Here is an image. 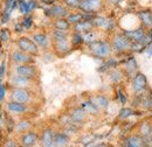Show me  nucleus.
<instances>
[{"label": "nucleus", "instance_id": "nucleus-1", "mask_svg": "<svg viewBox=\"0 0 152 147\" xmlns=\"http://www.w3.org/2000/svg\"><path fill=\"white\" fill-rule=\"evenodd\" d=\"M53 46H54L55 53L58 56L67 55L70 52V42L68 40L67 32L54 31V33H53Z\"/></svg>", "mask_w": 152, "mask_h": 147}, {"label": "nucleus", "instance_id": "nucleus-2", "mask_svg": "<svg viewBox=\"0 0 152 147\" xmlns=\"http://www.w3.org/2000/svg\"><path fill=\"white\" fill-rule=\"evenodd\" d=\"M89 50L96 57L105 58V57L110 56L111 52H113V47H111V43L108 41L95 40L89 43Z\"/></svg>", "mask_w": 152, "mask_h": 147}, {"label": "nucleus", "instance_id": "nucleus-3", "mask_svg": "<svg viewBox=\"0 0 152 147\" xmlns=\"http://www.w3.org/2000/svg\"><path fill=\"white\" fill-rule=\"evenodd\" d=\"M113 50L117 53H126L129 50H132V41L125 35V33H117L114 35L111 41Z\"/></svg>", "mask_w": 152, "mask_h": 147}, {"label": "nucleus", "instance_id": "nucleus-4", "mask_svg": "<svg viewBox=\"0 0 152 147\" xmlns=\"http://www.w3.org/2000/svg\"><path fill=\"white\" fill-rule=\"evenodd\" d=\"M131 88H132V91L136 96L145 95V92L148 91V88H149V83H148L146 76L143 73H140V71H137L132 76Z\"/></svg>", "mask_w": 152, "mask_h": 147}, {"label": "nucleus", "instance_id": "nucleus-5", "mask_svg": "<svg viewBox=\"0 0 152 147\" xmlns=\"http://www.w3.org/2000/svg\"><path fill=\"white\" fill-rule=\"evenodd\" d=\"M137 133L140 134L144 139L145 146L152 147V122L149 119H144L138 124Z\"/></svg>", "mask_w": 152, "mask_h": 147}, {"label": "nucleus", "instance_id": "nucleus-6", "mask_svg": "<svg viewBox=\"0 0 152 147\" xmlns=\"http://www.w3.org/2000/svg\"><path fill=\"white\" fill-rule=\"evenodd\" d=\"M103 4H104L103 0H82L80 2L78 9L82 11L83 13L94 14L103 8Z\"/></svg>", "mask_w": 152, "mask_h": 147}, {"label": "nucleus", "instance_id": "nucleus-7", "mask_svg": "<svg viewBox=\"0 0 152 147\" xmlns=\"http://www.w3.org/2000/svg\"><path fill=\"white\" fill-rule=\"evenodd\" d=\"M18 47L20 50L29 54L32 56H35L39 54L38 44L34 42V40H31L29 37L22 36L18 40Z\"/></svg>", "mask_w": 152, "mask_h": 147}, {"label": "nucleus", "instance_id": "nucleus-8", "mask_svg": "<svg viewBox=\"0 0 152 147\" xmlns=\"http://www.w3.org/2000/svg\"><path fill=\"white\" fill-rule=\"evenodd\" d=\"M17 75H20L22 77H26L28 79H33L37 77V68L32 64H20L19 67H17L15 69Z\"/></svg>", "mask_w": 152, "mask_h": 147}, {"label": "nucleus", "instance_id": "nucleus-9", "mask_svg": "<svg viewBox=\"0 0 152 147\" xmlns=\"http://www.w3.org/2000/svg\"><path fill=\"white\" fill-rule=\"evenodd\" d=\"M137 17L140 20L142 26H144L146 29H152V9L143 8L137 12Z\"/></svg>", "mask_w": 152, "mask_h": 147}, {"label": "nucleus", "instance_id": "nucleus-10", "mask_svg": "<svg viewBox=\"0 0 152 147\" xmlns=\"http://www.w3.org/2000/svg\"><path fill=\"white\" fill-rule=\"evenodd\" d=\"M48 14L54 19H61V18H67L69 15V12H68L67 6H63V5H53L50 7V9H48Z\"/></svg>", "mask_w": 152, "mask_h": 147}, {"label": "nucleus", "instance_id": "nucleus-11", "mask_svg": "<svg viewBox=\"0 0 152 147\" xmlns=\"http://www.w3.org/2000/svg\"><path fill=\"white\" fill-rule=\"evenodd\" d=\"M12 98H13L14 102L26 104L29 100L31 95H29L28 90H26L25 88H15L12 91Z\"/></svg>", "mask_w": 152, "mask_h": 147}, {"label": "nucleus", "instance_id": "nucleus-12", "mask_svg": "<svg viewBox=\"0 0 152 147\" xmlns=\"http://www.w3.org/2000/svg\"><path fill=\"white\" fill-rule=\"evenodd\" d=\"M12 58L13 61H15L17 63H20V64H31L33 62V58H32V55L22 52V50H15L12 53Z\"/></svg>", "mask_w": 152, "mask_h": 147}, {"label": "nucleus", "instance_id": "nucleus-13", "mask_svg": "<svg viewBox=\"0 0 152 147\" xmlns=\"http://www.w3.org/2000/svg\"><path fill=\"white\" fill-rule=\"evenodd\" d=\"M20 143L23 147H33L37 143H38V134L35 132H27L25 134H22Z\"/></svg>", "mask_w": 152, "mask_h": 147}, {"label": "nucleus", "instance_id": "nucleus-14", "mask_svg": "<svg viewBox=\"0 0 152 147\" xmlns=\"http://www.w3.org/2000/svg\"><path fill=\"white\" fill-rule=\"evenodd\" d=\"M94 27H95V26H94V23H93V19H91V20L84 19V20L80 21L78 23L74 25L75 32L76 33H80V34H81V33H90Z\"/></svg>", "mask_w": 152, "mask_h": 147}, {"label": "nucleus", "instance_id": "nucleus-15", "mask_svg": "<svg viewBox=\"0 0 152 147\" xmlns=\"http://www.w3.org/2000/svg\"><path fill=\"white\" fill-rule=\"evenodd\" d=\"M125 146L126 147H146L144 139L140 134L136 133V134H131L125 139Z\"/></svg>", "mask_w": 152, "mask_h": 147}, {"label": "nucleus", "instance_id": "nucleus-16", "mask_svg": "<svg viewBox=\"0 0 152 147\" xmlns=\"http://www.w3.org/2000/svg\"><path fill=\"white\" fill-rule=\"evenodd\" d=\"M41 143L43 147H55L54 143V132L50 129L43 130L41 135Z\"/></svg>", "mask_w": 152, "mask_h": 147}, {"label": "nucleus", "instance_id": "nucleus-17", "mask_svg": "<svg viewBox=\"0 0 152 147\" xmlns=\"http://www.w3.org/2000/svg\"><path fill=\"white\" fill-rule=\"evenodd\" d=\"M93 23L95 27L98 28H102L104 31H110L113 27H114V22L111 20L107 18H103V17H96L93 18Z\"/></svg>", "mask_w": 152, "mask_h": 147}, {"label": "nucleus", "instance_id": "nucleus-18", "mask_svg": "<svg viewBox=\"0 0 152 147\" xmlns=\"http://www.w3.org/2000/svg\"><path fill=\"white\" fill-rule=\"evenodd\" d=\"M87 116H88V113L84 111V109L82 106L75 108L74 110L70 112V117H72L74 123H82V122H84Z\"/></svg>", "mask_w": 152, "mask_h": 147}, {"label": "nucleus", "instance_id": "nucleus-19", "mask_svg": "<svg viewBox=\"0 0 152 147\" xmlns=\"http://www.w3.org/2000/svg\"><path fill=\"white\" fill-rule=\"evenodd\" d=\"M53 26L55 28V31H61V32H68L70 28V22L67 20V18L55 19L53 21Z\"/></svg>", "mask_w": 152, "mask_h": 147}, {"label": "nucleus", "instance_id": "nucleus-20", "mask_svg": "<svg viewBox=\"0 0 152 147\" xmlns=\"http://www.w3.org/2000/svg\"><path fill=\"white\" fill-rule=\"evenodd\" d=\"M90 100L95 104L99 110L107 109V108L109 106V99H108V97H105V96H103V95H97V96H94Z\"/></svg>", "mask_w": 152, "mask_h": 147}, {"label": "nucleus", "instance_id": "nucleus-21", "mask_svg": "<svg viewBox=\"0 0 152 147\" xmlns=\"http://www.w3.org/2000/svg\"><path fill=\"white\" fill-rule=\"evenodd\" d=\"M138 65H137V62H136V60L134 58H129L125 63H124V70L126 71V75H129V76H133L134 74L138 71V68H137Z\"/></svg>", "mask_w": 152, "mask_h": 147}, {"label": "nucleus", "instance_id": "nucleus-22", "mask_svg": "<svg viewBox=\"0 0 152 147\" xmlns=\"http://www.w3.org/2000/svg\"><path fill=\"white\" fill-rule=\"evenodd\" d=\"M33 40H34V42L38 46L42 47V48H47L49 46V39H48V36L45 33H37V34H34L33 35Z\"/></svg>", "mask_w": 152, "mask_h": 147}, {"label": "nucleus", "instance_id": "nucleus-23", "mask_svg": "<svg viewBox=\"0 0 152 147\" xmlns=\"http://www.w3.org/2000/svg\"><path fill=\"white\" fill-rule=\"evenodd\" d=\"M54 143L55 147H66L69 143V138L64 133H56L54 134Z\"/></svg>", "mask_w": 152, "mask_h": 147}, {"label": "nucleus", "instance_id": "nucleus-24", "mask_svg": "<svg viewBox=\"0 0 152 147\" xmlns=\"http://www.w3.org/2000/svg\"><path fill=\"white\" fill-rule=\"evenodd\" d=\"M8 110L11 112H13V113H22V112H25L27 110V108H26V105L23 103H18V102L13 100L12 103L8 104Z\"/></svg>", "mask_w": 152, "mask_h": 147}, {"label": "nucleus", "instance_id": "nucleus-25", "mask_svg": "<svg viewBox=\"0 0 152 147\" xmlns=\"http://www.w3.org/2000/svg\"><path fill=\"white\" fill-rule=\"evenodd\" d=\"M81 106L84 109V111H86L88 114H96V113L99 111V109L96 106V105L94 104V103H93V102H91V100H87V102H83Z\"/></svg>", "mask_w": 152, "mask_h": 147}, {"label": "nucleus", "instance_id": "nucleus-26", "mask_svg": "<svg viewBox=\"0 0 152 147\" xmlns=\"http://www.w3.org/2000/svg\"><path fill=\"white\" fill-rule=\"evenodd\" d=\"M84 19H86V17L82 13H72L67 17V20L70 22V25H76V23H78L80 21H82Z\"/></svg>", "mask_w": 152, "mask_h": 147}, {"label": "nucleus", "instance_id": "nucleus-27", "mask_svg": "<svg viewBox=\"0 0 152 147\" xmlns=\"http://www.w3.org/2000/svg\"><path fill=\"white\" fill-rule=\"evenodd\" d=\"M12 82L14 83V85H19V87H25V85H28L29 84V82H31V79H28V78H26V77H22V76H14L13 78H12Z\"/></svg>", "mask_w": 152, "mask_h": 147}, {"label": "nucleus", "instance_id": "nucleus-28", "mask_svg": "<svg viewBox=\"0 0 152 147\" xmlns=\"http://www.w3.org/2000/svg\"><path fill=\"white\" fill-rule=\"evenodd\" d=\"M19 9L21 13H29L31 9H29V5H28V1H23V0H20V4H19Z\"/></svg>", "mask_w": 152, "mask_h": 147}, {"label": "nucleus", "instance_id": "nucleus-29", "mask_svg": "<svg viewBox=\"0 0 152 147\" xmlns=\"http://www.w3.org/2000/svg\"><path fill=\"white\" fill-rule=\"evenodd\" d=\"M133 114V111L131 109H128V108H125V109H122L121 112H119V118L121 119H126V118H129V117H131Z\"/></svg>", "mask_w": 152, "mask_h": 147}, {"label": "nucleus", "instance_id": "nucleus-30", "mask_svg": "<svg viewBox=\"0 0 152 147\" xmlns=\"http://www.w3.org/2000/svg\"><path fill=\"white\" fill-rule=\"evenodd\" d=\"M63 4L69 8H78V6H80L78 0H63Z\"/></svg>", "mask_w": 152, "mask_h": 147}, {"label": "nucleus", "instance_id": "nucleus-31", "mask_svg": "<svg viewBox=\"0 0 152 147\" xmlns=\"http://www.w3.org/2000/svg\"><path fill=\"white\" fill-rule=\"evenodd\" d=\"M29 123L28 122H26V120H22V122H20L19 125H18V127H17V130L19 131V132H21V131H26V130L29 129Z\"/></svg>", "mask_w": 152, "mask_h": 147}, {"label": "nucleus", "instance_id": "nucleus-32", "mask_svg": "<svg viewBox=\"0 0 152 147\" xmlns=\"http://www.w3.org/2000/svg\"><path fill=\"white\" fill-rule=\"evenodd\" d=\"M73 43H75V44H80V43H82L83 42V36H82V34H80V33H75L74 35H73Z\"/></svg>", "mask_w": 152, "mask_h": 147}, {"label": "nucleus", "instance_id": "nucleus-33", "mask_svg": "<svg viewBox=\"0 0 152 147\" xmlns=\"http://www.w3.org/2000/svg\"><path fill=\"white\" fill-rule=\"evenodd\" d=\"M8 37H10V35H8V32L7 31H2L1 32V34H0V39H1V41H8Z\"/></svg>", "mask_w": 152, "mask_h": 147}, {"label": "nucleus", "instance_id": "nucleus-34", "mask_svg": "<svg viewBox=\"0 0 152 147\" xmlns=\"http://www.w3.org/2000/svg\"><path fill=\"white\" fill-rule=\"evenodd\" d=\"M5 71H6V64H5V62H2L0 65V77H4Z\"/></svg>", "mask_w": 152, "mask_h": 147}, {"label": "nucleus", "instance_id": "nucleus-35", "mask_svg": "<svg viewBox=\"0 0 152 147\" xmlns=\"http://www.w3.org/2000/svg\"><path fill=\"white\" fill-rule=\"evenodd\" d=\"M31 23H32V20H31V18L25 19V21H23V26H25L26 28H29V27H31Z\"/></svg>", "mask_w": 152, "mask_h": 147}, {"label": "nucleus", "instance_id": "nucleus-36", "mask_svg": "<svg viewBox=\"0 0 152 147\" xmlns=\"http://www.w3.org/2000/svg\"><path fill=\"white\" fill-rule=\"evenodd\" d=\"M5 92H6V89L4 85H0V100L5 97Z\"/></svg>", "mask_w": 152, "mask_h": 147}, {"label": "nucleus", "instance_id": "nucleus-37", "mask_svg": "<svg viewBox=\"0 0 152 147\" xmlns=\"http://www.w3.org/2000/svg\"><path fill=\"white\" fill-rule=\"evenodd\" d=\"M5 147H17V144H15L13 140H8V141L5 144Z\"/></svg>", "mask_w": 152, "mask_h": 147}, {"label": "nucleus", "instance_id": "nucleus-38", "mask_svg": "<svg viewBox=\"0 0 152 147\" xmlns=\"http://www.w3.org/2000/svg\"><path fill=\"white\" fill-rule=\"evenodd\" d=\"M42 2H45V4H48V5H52V4H54L56 0H41Z\"/></svg>", "mask_w": 152, "mask_h": 147}, {"label": "nucleus", "instance_id": "nucleus-39", "mask_svg": "<svg viewBox=\"0 0 152 147\" xmlns=\"http://www.w3.org/2000/svg\"><path fill=\"white\" fill-rule=\"evenodd\" d=\"M93 147H110L108 144H98V145H96V146H93Z\"/></svg>", "mask_w": 152, "mask_h": 147}, {"label": "nucleus", "instance_id": "nucleus-40", "mask_svg": "<svg viewBox=\"0 0 152 147\" xmlns=\"http://www.w3.org/2000/svg\"><path fill=\"white\" fill-rule=\"evenodd\" d=\"M78 1H80V2H81V1H82V0H78Z\"/></svg>", "mask_w": 152, "mask_h": 147}, {"label": "nucleus", "instance_id": "nucleus-41", "mask_svg": "<svg viewBox=\"0 0 152 147\" xmlns=\"http://www.w3.org/2000/svg\"><path fill=\"white\" fill-rule=\"evenodd\" d=\"M0 57H1V53H0Z\"/></svg>", "mask_w": 152, "mask_h": 147}, {"label": "nucleus", "instance_id": "nucleus-42", "mask_svg": "<svg viewBox=\"0 0 152 147\" xmlns=\"http://www.w3.org/2000/svg\"><path fill=\"white\" fill-rule=\"evenodd\" d=\"M0 81H1V77H0Z\"/></svg>", "mask_w": 152, "mask_h": 147}]
</instances>
